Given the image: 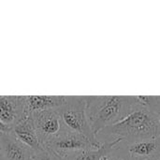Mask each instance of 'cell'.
<instances>
[{"label":"cell","mask_w":160,"mask_h":160,"mask_svg":"<svg viewBox=\"0 0 160 160\" xmlns=\"http://www.w3.org/2000/svg\"><path fill=\"white\" fill-rule=\"evenodd\" d=\"M86 115L90 128L97 137L103 129L112 127L141 105L138 97L91 96L85 97Z\"/></svg>","instance_id":"cell-1"},{"label":"cell","mask_w":160,"mask_h":160,"mask_svg":"<svg viewBox=\"0 0 160 160\" xmlns=\"http://www.w3.org/2000/svg\"><path fill=\"white\" fill-rule=\"evenodd\" d=\"M99 134L120 139L121 143L128 145L160 137V126L158 118L141 103L125 119L103 129L98 136Z\"/></svg>","instance_id":"cell-2"},{"label":"cell","mask_w":160,"mask_h":160,"mask_svg":"<svg viewBox=\"0 0 160 160\" xmlns=\"http://www.w3.org/2000/svg\"><path fill=\"white\" fill-rule=\"evenodd\" d=\"M66 128L79 133L96 144H101L93 133L86 115L85 97H66L64 104L58 109Z\"/></svg>","instance_id":"cell-3"},{"label":"cell","mask_w":160,"mask_h":160,"mask_svg":"<svg viewBox=\"0 0 160 160\" xmlns=\"http://www.w3.org/2000/svg\"><path fill=\"white\" fill-rule=\"evenodd\" d=\"M101 144H96L83 135L73 132L65 128L52 142H50L43 148L51 150L62 158H65L67 155L74 152L98 149Z\"/></svg>","instance_id":"cell-4"},{"label":"cell","mask_w":160,"mask_h":160,"mask_svg":"<svg viewBox=\"0 0 160 160\" xmlns=\"http://www.w3.org/2000/svg\"><path fill=\"white\" fill-rule=\"evenodd\" d=\"M31 115L34 128L42 148L52 142L65 128L58 110L31 112Z\"/></svg>","instance_id":"cell-5"},{"label":"cell","mask_w":160,"mask_h":160,"mask_svg":"<svg viewBox=\"0 0 160 160\" xmlns=\"http://www.w3.org/2000/svg\"><path fill=\"white\" fill-rule=\"evenodd\" d=\"M30 113L27 96H0V121L10 129Z\"/></svg>","instance_id":"cell-6"},{"label":"cell","mask_w":160,"mask_h":160,"mask_svg":"<svg viewBox=\"0 0 160 160\" xmlns=\"http://www.w3.org/2000/svg\"><path fill=\"white\" fill-rule=\"evenodd\" d=\"M35 153L12 131L0 133V156L4 160H34Z\"/></svg>","instance_id":"cell-7"},{"label":"cell","mask_w":160,"mask_h":160,"mask_svg":"<svg viewBox=\"0 0 160 160\" xmlns=\"http://www.w3.org/2000/svg\"><path fill=\"white\" fill-rule=\"evenodd\" d=\"M128 154L136 160H160V137L126 144Z\"/></svg>","instance_id":"cell-8"},{"label":"cell","mask_w":160,"mask_h":160,"mask_svg":"<svg viewBox=\"0 0 160 160\" xmlns=\"http://www.w3.org/2000/svg\"><path fill=\"white\" fill-rule=\"evenodd\" d=\"M13 134L25 145L33 149L35 152L42 150V146L39 143L36 129L34 128L31 113L11 128Z\"/></svg>","instance_id":"cell-9"},{"label":"cell","mask_w":160,"mask_h":160,"mask_svg":"<svg viewBox=\"0 0 160 160\" xmlns=\"http://www.w3.org/2000/svg\"><path fill=\"white\" fill-rule=\"evenodd\" d=\"M65 99V96H27V105L30 112L58 110L64 104Z\"/></svg>","instance_id":"cell-10"},{"label":"cell","mask_w":160,"mask_h":160,"mask_svg":"<svg viewBox=\"0 0 160 160\" xmlns=\"http://www.w3.org/2000/svg\"><path fill=\"white\" fill-rule=\"evenodd\" d=\"M122 142L120 139H115L112 141H106L102 142L101 146L98 149H90V150H82L74 152L67 155L65 160H100V158L111 151L114 146Z\"/></svg>","instance_id":"cell-11"},{"label":"cell","mask_w":160,"mask_h":160,"mask_svg":"<svg viewBox=\"0 0 160 160\" xmlns=\"http://www.w3.org/2000/svg\"><path fill=\"white\" fill-rule=\"evenodd\" d=\"M120 143L105 154L100 160H136L128 154L126 144L120 145Z\"/></svg>","instance_id":"cell-12"},{"label":"cell","mask_w":160,"mask_h":160,"mask_svg":"<svg viewBox=\"0 0 160 160\" xmlns=\"http://www.w3.org/2000/svg\"><path fill=\"white\" fill-rule=\"evenodd\" d=\"M138 99L144 107H146L158 118L160 126V97L139 96Z\"/></svg>","instance_id":"cell-13"},{"label":"cell","mask_w":160,"mask_h":160,"mask_svg":"<svg viewBox=\"0 0 160 160\" xmlns=\"http://www.w3.org/2000/svg\"><path fill=\"white\" fill-rule=\"evenodd\" d=\"M34 160H65L64 158L57 155L56 153L48 150V149H42L40 151H38L35 153Z\"/></svg>","instance_id":"cell-14"},{"label":"cell","mask_w":160,"mask_h":160,"mask_svg":"<svg viewBox=\"0 0 160 160\" xmlns=\"http://www.w3.org/2000/svg\"><path fill=\"white\" fill-rule=\"evenodd\" d=\"M9 131H11V129L8 127H7L6 125H4L0 121V133H2V132H9Z\"/></svg>","instance_id":"cell-15"},{"label":"cell","mask_w":160,"mask_h":160,"mask_svg":"<svg viewBox=\"0 0 160 160\" xmlns=\"http://www.w3.org/2000/svg\"><path fill=\"white\" fill-rule=\"evenodd\" d=\"M0 160H4V158H2L1 156H0Z\"/></svg>","instance_id":"cell-16"}]
</instances>
